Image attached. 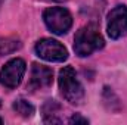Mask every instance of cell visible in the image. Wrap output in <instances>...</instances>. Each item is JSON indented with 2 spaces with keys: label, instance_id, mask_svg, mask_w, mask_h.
Here are the masks:
<instances>
[{
  "label": "cell",
  "instance_id": "10",
  "mask_svg": "<svg viewBox=\"0 0 127 125\" xmlns=\"http://www.w3.org/2000/svg\"><path fill=\"white\" fill-rule=\"evenodd\" d=\"M13 110L16 113H19L21 116H24V118H30L34 113V106L25 99H18L13 103Z\"/></svg>",
  "mask_w": 127,
  "mask_h": 125
},
{
  "label": "cell",
  "instance_id": "11",
  "mask_svg": "<svg viewBox=\"0 0 127 125\" xmlns=\"http://www.w3.org/2000/svg\"><path fill=\"white\" fill-rule=\"evenodd\" d=\"M69 124H89V119L83 118L80 115H74V116L69 118Z\"/></svg>",
  "mask_w": 127,
  "mask_h": 125
},
{
  "label": "cell",
  "instance_id": "4",
  "mask_svg": "<svg viewBox=\"0 0 127 125\" xmlns=\"http://www.w3.org/2000/svg\"><path fill=\"white\" fill-rule=\"evenodd\" d=\"M25 71H27V65L22 59L19 58L10 59L0 69V84L4 85L6 88H16L21 84Z\"/></svg>",
  "mask_w": 127,
  "mask_h": 125
},
{
  "label": "cell",
  "instance_id": "1",
  "mask_svg": "<svg viewBox=\"0 0 127 125\" xmlns=\"http://www.w3.org/2000/svg\"><path fill=\"white\" fill-rule=\"evenodd\" d=\"M105 46V40L99 28L95 24H89L83 28H80L74 37V52L80 58L90 56L93 52L102 49Z\"/></svg>",
  "mask_w": 127,
  "mask_h": 125
},
{
  "label": "cell",
  "instance_id": "7",
  "mask_svg": "<svg viewBox=\"0 0 127 125\" xmlns=\"http://www.w3.org/2000/svg\"><path fill=\"white\" fill-rule=\"evenodd\" d=\"M53 81V71L44 65L40 63H32L31 68V78L28 83L30 90H41L49 85H52Z\"/></svg>",
  "mask_w": 127,
  "mask_h": 125
},
{
  "label": "cell",
  "instance_id": "13",
  "mask_svg": "<svg viewBox=\"0 0 127 125\" xmlns=\"http://www.w3.org/2000/svg\"><path fill=\"white\" fill-rule=\"evenodd\" d=\"M55 1H65V0H55Z\"/></svg>",
  "mask_w": 127,
  "mask_h": 125
},
{
  "label": "cell",
  "instance_id": "6",
  "mask_svg": "<svg viewBox=\"0 0 127 125\" xmlns=\"http://www.w3.org/2000/svg\"><path fill=\"white\" fill-rule=\"evenodd\" d=\"M106 31L112 40H118L127 34V6L118 4L109 12Z\"/></svg>",
  "mask_w": 127,
  "mask_h": 125
},
{
  "label": "cell",
  "instance_id": "2",
  "mask_svg": "<svg viewBox=\"0 0 127 125\" xmlns=\"http://www.w3.org/2000/svg\"><path fill=\"white\" fill-rule=\"evenodd\" d=\"M58 83L61 93L66 102H69L71 104H81L84 99V88L77 80V74L71 66H65L59 71Z\"/></svg>",
  "mask_w": 127,
  "mask_h": 125
},
{
  "label": "cell",
  "instance_id": "9",
  "mask_svg": "<svg viewBox=\"0 0 127 125\" xmlns=\"http://www.w3.org/2000/svg\"><path fill=\"white\" fill-rule=\"evenodd\" d=\"M21 47V43L18 38L13 37H6V38H0V56L1 55H9L16 52Z\"/></svg>",
  "mask_w": 127,
  "mask_h": 125
},
{
  "label": "cell",
  "instance_id": "5",
  "mask_svg": "<svg viewBox=\"0 0 127 125\" xmlns=\"http://www.w3.org/2000/svg\"><path fill=\"white\" fill-rule=\"evenodd\" d=\"M35 53L38 58L47 62H64L68 59V50L65 46L52 38H41L35 43Z\"/></svg>",
  "mask_w": 127,
  "mask_h": 125
},
{
  "label": "cell",
  "instance_id": "3",
  "mask_svg": "<svg viewBox=\"0 0 127 125\" xmlns=\"http://www.w3.org/2000/svg\"><path fill=\"white\" fill-rule=\"evenodd\" d=\"M46 27L56 35H64L72 27V16L65 7H47L43 13Z\"/></svg>",
  "mask_w": 127,
  "mask_h": 125
},
{
  "label": "cell",
  "instance_id": "8",
  "mask_svg": "<svg viewBox=\"0 0 127 125\" xmlns=\"http://www.w3.org/2000/svg\"><path fill=\"white\" fill-rule=\"evenodd\" d=\"M59 104L55 100H47V103L43 106V118L46 122H52V124H59L61 119L56 116L58 113H55V109H58Z\"/></svg>",
  "mask_w": 127,
  "mask_h": 125
},
{
  "label": "cell",
  "instance_id": "12",
  "mask_svg": "<svg viewBox=\"0 0 127 125\" xmlns=\"http://www.w3.org/2000/svg\"><path fill=\"white\" fill-rule=\"evenodd\" d=\"M0 124H3V119H1V118H0Z\"/></svg>",
  "mask_w": 127,
  "mask_h": 125
}]
</instances>
